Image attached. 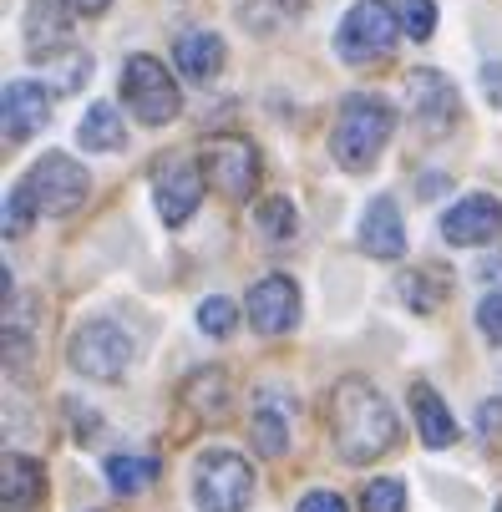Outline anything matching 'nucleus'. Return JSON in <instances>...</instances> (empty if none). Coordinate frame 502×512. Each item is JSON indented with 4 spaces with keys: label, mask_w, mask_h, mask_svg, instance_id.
I'll use <instances>...</instances> for the list:
<instances>
[{
    "label": "nucleus",
    "mask_w": 502,
    "mask_h": 512,
    "mask_svg": "<svg viewBox=\"0 0 502 512\" xmlns=\"http://www.w3.org/2000/svg\"><path fill=\"white\" fill-rule=\"evenodd\" d=\"M330 426H335L340 457L355 462V467H366V462H376V457H386L396 447V411L361 376H350V381L335 386V396H330Z\"/></svg>",
    "instance_id": "f257e3e1"
},
{
    "label": "nucleus",
    "mask_w": 502,
    "mask_h": 512,
    "mask_svg": "<svg viewBox=\"0 0 502 512\" xmlns=\"http://www.w3.org/2000/svg\"><path fill=\"white\" fill-rule=\"evenodd\" d=\"M396 127V112L381 102V97H345L340 102V117L330 127V153L345 173H366L376 168L386 137Z\"/></svg>",
    "instance_id": "f03ea898"
},
{
    "label": "nucleus",
    "mask_w": 502,
    "mask_h": 512,
    "mask_svg": "<svg viewBox=\"0 0 502 512\" xmlns=\"http://www.w3.org/2000/svg\"><path fill=\"white\" fill-rule=\"evenodd\" d=\"M254 502V467L229 452V447H213L198 457L193 467V507L198 512H244Z\"/></svg>",
    "instance_id": "7ed1b4c3"
},
{
    "label": "nucleus",
    "mask_w": 502,
    "mask_h": 512,
    "mask_svg": "<svg viewBox=\"0 0 502 512\" xmlns=\"http://www.w3.org/2000/svg\"><path fill=\"white\" fill-rule=\"evenodd\" d=\"M396 36H406L396 11H386L381 0H355L345 11V21L335 26V56L345 66H371V61L396 51Z\"/></svg>",
    "instance_id": "20e7f679"
},
{
    "label": "nucleus",
    "mask_w": 502,
    "mask_h": 512,
    "mask_svg": "<svg viewBox=\"0 0 502 512\" xmlns=\"http://www.w3.org/2000/svg\"><path fill=\"white\" fill-rule=\"evenodd\" d=\"M122 102L142 127H168L183 112V92L173 82V71L153 56H127L122 66Z\"/></svg>",
    "instance_id": "39448f33"
},
{
    "label": "nucleus",
    "mask_w": 502,
    "mask_h": 512,
    "mask_svg": "<svg viewBox=\"0 0 502 512\" xmlns=\"http://www.w3.org/2000/svg\"><path fill=\"white\" fill-rule=\"evenodd\" d=\"M66 360H71V371L87 376V381H117L127 365H132V340L112 320H87V325L71 330Z\"/></svg>",
    "instance_id": "423d86ee"
},
{
    "label": "nucleus",
    "mask_w": 502,
    "mask_h": 512,
    "mask_svg": "<svg viewBox=\"0 0 502 512\" xmlns=\"http://www.w3.org/2000/svg\"><path fill=\"white\" fill-rule=\"evenodd\" d=\"M21 183H26L31 203H36L41 213H51V218L77 213V208L87 203V193H92L87 168H82L77 158H66V153H46V158H36L31 173H26Z\"/></svg>",
    "instance_id": "0eeeda50"
},
{
    "label": "nucleus",
    "mask_w": 502,
    "mask_h": 512,
    "mask_svg": "<svg viewBox=\"0 0 502 512\" xmlns=\"http://www.w3.org/2000/svg\"><path fill=\"white\" fill-rule=\"evenodd\" d=\"M457 87L432 66H416L406 77V117L421 137H442L452 122H457Z\"/></svg>",
    "instance_id": "6e6552de"
},
{
    "label": "nucleus",
    "mask_w": 502,
    "mask_h": 512,
    "mask_svg": "<svg viewBox=\"0 0 502 512\" xmlns=\"http://www.w3.org/2000/svg\"><path fill=\"white\" fill-rule=\"evenodd\" d=\"M203 178L224 198H249L259 188V153L244 137H208L203 142Z\"/></svg>",
    "instance_id": "1a4fd4ad"
},
{
    "label": "nucleus",
    "mask_w": 502,
    "mask_h": 512,
    "mask_svg": "<svg viewBox=\"0 0 502 512\" xmlns=\"http://www.w3.org/2000/svg\"><path fill=\"white\" fill-rule=\"evenodd\" d=\"M203 163H188V158H163L153 168V203H158V218L168 229H183L188 218L198 213L203 203Z\"/></svg>",
    "instance_id": "9d476101"
},
{
    "label": "nucleus",
    "mask_w": 502,
    "mask_h": 512,
    "mask_svg": "<svg viewBox=\"0 0 502 512\" xmlns=\"http://www.w3.org/2000/svg\"><path fill=\"white\" fill-rule=\"evenodd\" d=\"M442 239L457 249H482L492 239H502V203L487 193H467L442 213Z\"/></svg>",
    "instance_id": "9b49d317"
},
{
    "label": "nucleus",
    "mask_w": 502,
    "mask_h": 512,
    "mask_svg": "<svg viewBox=\"0 0 502 512\" xmlns=\"http://www.w3.org/2000/svg\"><path fill=\"white\" fill-rule=\"evenodd\" d=\"M244 320H249L259 335L295 330V320H300V289H295V279L264 274V279L249 289V300H244Z\"/></svg>",
    "instance_id": "f8f14e48"
},
{
    "label": "nucleus",
    "mask_w": 502,
    "mask_h": 512,
    "mask_svg": "<svg viewBox=\"0 0 502 512\" xmlns=\"http://www.w3.org/2000/svg\"><path fill=\"white\" fill-rule=\"evenodd\" d=\"M290 416H295V401L279 396V386H269V391L254 396L249 442H254L259 457H284V452H290Z\"/></svg>",
    "instance_id": "ddd939ff"
},
{
    "label": "nucleus",
    "mask_w": 502,
    "mask_h": 512,
    "mask_svg": "<svg viewBox=\"0 0 502 512\" xmlns=\"http://www.w3.org/2000/svg\"><path fill=\"white\" fill-rule=\"evenodd\" d=\"M361 249L371 259H401L406 254V229H401V208L396 198H371L361 213Z\"/></svg>",
    "instance_id": "4468645a"
},
{
    "label": "nucleus",
    "mask_w": 502,
    "mask_h": 512,
    "mask_svg": "<svg viewBox=\"0 0 502 512\" xmlns=\"http://www.w3.org/2000/svg\"><path fill=\"white\" fill-rule=\"evenodd\" d=\"M51 122V92L41 82H11L6 87V142H26Z\"/></svg>",
    "instance_id": "2eb2a0df"
},
{
    "label": "nucleus",
    "mask_w": 502,
    "mask_h": 512,
    "mask_svg": "<svg viewBox=\"0 0 502 512\" xmlns=\"http://www.w3.org/2000/svg\"><path fill=\"white\" fill-rule=\"evenodd\" d=\"M173 61L188 82H213L219 77V66H224V36H213L203 26H188L173 36Z\"/></svg>",
    "instance_id": "dca6fc26"
},
{
    "label": "nucleus",
    "mask_w": 502,
    "mask_h": 512,
    "mask_svg": "<svg viewBox=\"0 0 502 512\" xmlns=\"http://www.w3.org/2000/svg\"><path fill=\"white\" fill-rule=\"evenodd\" d=\"M411 416H416V436L426 447H452L457 442V421H452V411H447V401L426 386V381H416L411 386Z\"/></svg>",
    "instance_id": "f3484780"
},
{
    "label": "nucleus",
    "mask_w": 502,
    "mask_h": 512,
    "mask_svg": "<svg viewBox=\"0 0 502 512\" xmlns=\"http://www.w3.org/2000/svg\"><path fill=\"white\" fill-rule=\"evenodd\" d=\"M0 497H6L11 512L41 507V497H46V472H41V462L11 452V457H6V472H0Z\"/></svg>",
    "instance_id": "a211bd4d"
},
{
    "label": "nucleus",
    "mask_w": 502,
    "mask_h": 512,
    "mask_svg": "<svg viewBox=\"0 0 502 512\" xmlns=\"http://www.w3.org/2000/svg\"><path fill=\"white\" fill-rule=\"evenodd\" d=\"M77 148H87V153H117V148H127V127H122L117 107H107V102L87 107V117L77 127Z\"/></svg>",
    "instance_id": "6ab92c4d"
},
{
    "label": "nucleus",
    "mask_w": 502,
    "mask_h": 512,
    "mask_svg": "<svg viewBox=\"0 0 502 512\" xmlns=\"http://www.w3.org/2000/svg\"><path fill=\"white\" fill-rule=\"evenodd\" d=\"M447 289H452V279H447V269H442V264H426V269L401 274V300H406V310H416V315L442 310Z\"/></svg>",
    "instance_id": "aec40b11"
},
{
    "label": "nucleus",
    "mask_w": 502,
    "mask_h": 512,
    "mask_svg": "<svg viewBox=\"0 0 502 512\" xmlns=\"http://www.w3.org/2000/svg\"><path fill=\"white\" fill-rule=\"evenodd\" d=\"M183 401H188L203 421H219L224 406H229V381H224V371H198V376L183 386Z\"/></svg>",
    "instance_id": "412c9836"
},
{
    "label": "nucleus",
    "mask_w": 502,
    "mask_h": 512,
    "mask_svg": "<svg viewBox=\"0 0 502 512\" xmlns=\"http://www.w3.org/2000/svg\"><path fill=\"white\" fill-rule=\"evenodd\" d=\"M102 472H107V487H112V492L132 497V492H142V487H153L158 462H153V457H107Z\"/></svg>",
    "instance_id": "4be33fe9"
},
{
    "label": "nucleus",
    "mask_w": 502,
    "mask_h": 512,
    "mask_svg": "<svg viewBox=\"0 0 502 512\" xmlns=\"http://www.w3.org/2000/svg\"><path fill=\"white\" fill-rule=\"evenodd\" d=\"M56 6L61 0H31L26 6V46H31V56H46L51 41H66V21H51Z\"/></svg>",
    "instance_id": "5701e85b"
},
{
    "label": "nucleus",
    "mask_w": 502,
    "mask_h": 512,
    "mask_svg": "<svg viewBox=\"0 0 502 512\" xmlns=\"http://www.w3.org/2000/svg\"><path fill=\"white\" fill-rule=\"evenodd\" d=\"M254 224H259V234H264L269 244H284V239H295L300 218H295V203H284V198H264V203L254 208Z\"/></svg>",
    "instance_id": "b1692460"
},
{
    "label": "nucleus",
    "mask_w": 502,
    "mask_h": 512,
    "mask_svg": "<svg viewBox=\"0 0 502 512\" xmlns=\"http://www.w3.org/2000/svg\"><path fill=\"white\" fill-rule=\"evenodd\" d=\"M234 325H239V305H234L229 295H208V300L198 305V330H203V335L224 340V335H234Z\"/></svg>",
    "instance_id": "393cba45"
},
{
    "label": "nucleus",
    "mask_w": 502,
    "mask_h": 512,
    "mask_svg": "<svg viewBox=\"0 0 502 512\" xmlns=\"http://www.w3.org/2000/svg\"><path fill=\"white\" fill-rule=\"evenodd\" d=\"M396 21L411 41H426L437 31V0H396Z\"/></svg>",
    "instance_id": "a878e982"
},
{
    "label": "nucleus",
    "mask_w": 502,
    "mask_h": 512,
    "mask_svg": "<svg viewBox=\"0 0 502 512\" xmlns=\"http://www.w3.org/2000/svg\"><path fill=\"white\" fill-rule=\"evenodd\" d=\"M31 213H41V208L31 203L26 183H11V193H6V239H21L31 229Z\"/></svg>",
    "instance_id": "bb28decb"
},
{
    "label": "nucleus",
    "mask_w": 502,
    "mask_h": 512,
    "mask_svg": "<svg viewBox=\"0 0 502 512\" xmlns=\"http://www.w3.org/2000/svg\"><path fill=\"white\" fill-rule=\"evenodd\" d=\"M361 507H366V512H406V487H401L396 477H376V482L366 487Z\"/></svg>",
    "instance_id": "cd10ccee"
},
{
    "label": "nucleus",
    "mask_w": 502,
    "mask_h": 512,
    "mask_svg": "<svg viewBox=\"0 0 502 512\" xmlns=\"http://www.w3.org/2000/svg\"><path fill=\"white\" fill-rule=\"evenodd\" d=\"M477 330H482L492 345H502V289H492V295L477 305Z\"/></svg>",
    "instance_id": "c85d7f7f"
},
{
    "label": "nucleus",
    "mask_w": 502,
    "mask_h": 512,
    "mask_svg": "<svg viewBox=\"0 0 502 512\" xmlns=\"http://www.w3.org/2000/svg\"><path fill=\"white\" fill-rule=\"evenodd\" d=\"M295 512H345V497L340 492H305Z\"/></svg>",
    "instance_id": "c756f323"
},
{
    "label": "nucleus",
    "mask_w": 502,
    "mask_h": 512,
    "mask_svg": "<svg viewBox=\"0 0 502 512\" xmlns=\"http://www.w3.org/2000/svg\"><path fill=\"white\" fill-rule=\"evenodd\" d=\"M482 92H487L492 107H502V61H487L482 66Z\"/></svg>",
    "instance_id": "7c9ffc66"
},
{
    "label": "nucleus",
    "mask_w": 502,
    "mask_h": 512,
    "mask_svg": "<svg viewBox=\"0 0 502 512\" xmlns=\"http://www.w3.org/2000/svg\"><path fill=\"white\" fill-rule=\"evenodd\" d=\"M112 6V0H66V11H77V16H102Z\"/></svg>",
    "instance_id": "2f4dec72"
},
{
    "label": "nucleus",
    "mask_w": 502,
    "mask_h": 512,
    "mask_svg": "<svg viewBox=\"0 0 502 512\" xmlns=\"http://www.w3.org/2000/svg\"><path fill=\"white\" fill-rule=\"evenodd\" d=\"M477 279H482V284H497V289H502V254H492V259H487V264L477 269Z\"/></svg>",
    "instance_id": "473e14b6"
},
{
    "label": "nucleus",
    "mask_w": 502,
    "mask_h": 512,
    "mask_svg": "<svg viewBox=\"0 0 502 512\" xmlns=\"http://www.w3.org/2000/svg\"><path fill=\"white\" fill-rule=\"evenodd\" d=\"M264 6H274L279 16H300V11L310 6V0H264Z\"/></svg>",
    "instance_id": "72a5a7b5"
},
{
    "label": "nucleus",
    "mask_w": 502,
    "mask_h": 512,
    "mask_svg": "<svg viewBox=\"0 0 502 512\" xmlns=\"http://www.w3.org/2000/svg\"><path fill=\"white\" fill-rule=\"evenodd\" d=\"M497 512H502V497H497Z\"/></svg>",
    "instance_id": "f704fd0d"
}]
</instances>
